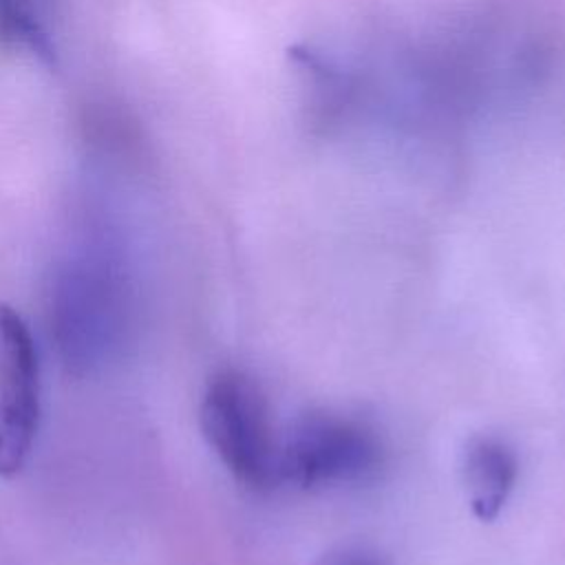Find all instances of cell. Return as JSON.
<instances>
[{"mask_svg": "<svg viewBox=\"0 0 565 565\" xmlns=\"http://www.w3.org/2000/svg\"><path fill=\"white\" fill-rule=\"evenodd\" d=\"M311 565H388V561L364 545H342L324 552Z\"/></svg>", "mask_w": 565, "mask_h": 565, "instance_id": "7", "label": "cell"}, {"mask_svg": "<svg viewBox=\"0 0 565 565\" xmlns=\"http://www.w3.org/2000/svg\"><path fill=\"white\" fill-rule=\"evenodd\" d=\"M199 422L207 446L238 483L256 492L280 483V435L267 395L252 375L225 369L210 377Z\"/></svg>", "mask_w": 565, "mask_h": 565, "instance_id": "2", "label": "cell"}, {"mask_svg": "<svg viewBox=\"0 0 565 565\" xmlns=\"http://www.w3.org/2000/svg\"><path fill=\"white\" fill-rule=\"evenodd\" d=\"M0 46L40 64H55L57 51L40 0H0Z\"/></svg>", "mask_w": 565, "mask_h": 565, "instance_id": "6", "label": "cell"}, {"mask_svg": "<svg viewBox=\"0 0 565 565\" xmlns=\"http://www.w3.org/2000/svg\"><path fill=\"white\" fill-rule=\"evenodd\" d=\"M130 309L126 269L110 245L84 243L64 256L51 285V338L73 373H93L119 351Z\"/></svg>", "mask_w": 565, "mask_h": 565, "instance_id": "1", "label": "cell"}, {"mask_svg": "<svg viewBox=\"0 0 565 565\" xmlns=\"http://www.w3.org/2000/svg\"><path fill=\"white\" fill-rule=\"evenodd\" d=\"M382 441L362 419L329 408L300 413L280 435L278 470L302 490L366 481L382 466Z\"/></svg>", "mask_w": 565, "mask_h": 565, "instance_id": "3", "label": "cell"}, {"mask_svg": "<svg viewBox=\"0 0 565 565\" xmlns=\"http://www.w3.org/2000/svg\"><path fill=\"white\" fill-rule=\"evenodd\" d=\"M42 417V366L33 333L9 305H0V479L26 466Z\"/></svg>", "mask_w": 565, "mask_h": 565, "instance_id": "4", "label": "cell"}, {"mask_svg": "<svg viewBox=\"0 0 565 565\" xmlns=\"http://www.w3.org/2000/svg\"><path fill=\"white\" fill-rule=\"evenodd\" d=\"M459 468L475 516L479 521H494L519 477L514 448L497 435H472L461 450Z\"/></svg>", "mask_w": 565, "mask_h": 565, "instance_id": "5", "label": "cell"}]
</instances>
